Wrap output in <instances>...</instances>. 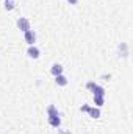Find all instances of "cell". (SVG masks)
I'll list each match as a JSON object with an SVG mask.
<instances>
[{
    "mask_svg": "<svg viewBox=\"0 0 133 134\" xmlns=\"http://www.w3.org/2000/svg\"><path fill=\"white\" fill-rule=\"evenodd\" d=\"M17 28L21 30V31H28V30H32L30 28V20L28 19H25V17H21L19 20H17Z\"/></svg>",
    "mask_w": 133,
    "mask_h": 134,
    "instance_id": "obj_1",
    "label": "cell"
},
{
    "mask_svg": "<svg viewBox=\"0 0 133 134\" xmlns=\"http://www.w3.org/2000/svg\"><path fill=\"white\" fill-rule=\"evenodd\" d=\"M24 39H25V42L28 45H34V42H36V33H34L33 30H28V31L24 33Z\"/></svg>",
    "mask_w": 133,
    "mask_h": 134,
    "instance_id": "obj_2",
    "label": "cell"
},
{
    "mask_svg": "<svg viewBox=\"0 0 133 134\" xmlns=\"http://www.w3.org/2000/svg\"><path fill=\"white\" fill-rule=\"evenodd\" d=\"M27 55H28L30 58H33V59H38V58L41 56V50H39L36 45H30L28 50H27Z\"/></svg>",
    "mask_w": 133,
    "mask_h": 134,
    "instance_id": "obj_3",
    "label": "cell"
},
{
    "mask_svg": "<svg viewBox=\"0 0 133 134\" xmlns=\"http://www.w3.org/2000/svg\"><path fill=\"white\" fill-rule=\"evenodd\" d=\"M47 117H49V123H50V126H53V128H60V125H61L60 114H58V115H47Z\"/></svg>",
    "mask_w": 133,
    "mask_h": 134,
    "instance_id": "obj_4",
    "label": "cell"
},
{
    "mask_svg": "<svg viewBox=\"0 0 133 134\" xmlns=\"http://www.w3.org/2000/svg\"><path fill=\"white\" fill-rule=\"evenodd\" d=\"M50 73H52L53 76L61 75V73H63V66H61V64H53V66L50 67Z\"/></svg>",
    "mask_w": 133,
    "mask_h": 134,
    "instance_id": "obj_5",
    "label": "cell"
},
{
    "mask_svg": "<svg viewBox=\"0 0 133 134\" xmlns=\"http://www.w3.org/2000/svg\"><path fill=\"white\" fill-rule=\"evenodd\" d=\"M93 94L94 95H97V97H105V89L99 86V84H96L94 87H93Z\"/></svg>",
    "mask_w": 133,
    "mask_h": 134,
    "instance_id": "obj_6",
    "label": "cell"
},
{
    "mask_svg": "<svg viewBox=\"0 0 133 134\" xmlns=\"http://www.w3.org/2000/svg\"><path fill=\"white\" fill-rule=\"evenodd\" d=\"M55 83L58 84V86H66L67 84V78L61 73V75H58V76H55Z\"/></svg>",
    "mask_w": 133,
    "mask_h": 134,
    "instance_id": "obj_7",
    "label": "cell"
},
{
    "mask_svg": "<svg viewBox=\"0 0 133 134\" xmlns=\"http://www.w3.org/2000/svg\"><path fill=\"white\" fill-rule=\"evenodd\" d=\"M88 114H89L93 119H99V117H100V109H99V108H89Z\"/></svg>",
    "mask_w": 133,
    "mask_h": 134,
    "instance_id": "obj_8",
    "label": "cell"
},
{
    "mask_svg": "<svg viewBox=\"0 0 133 134\" xmlns=\"http://www.w3.org/2000/svg\"><path fill=\"white\" fill-rule=\"evenodd\" d=\"M14 8H16V3L13 0H5V9L6 11H13Z\"/></svg>",
    "mask_w": 133,
    "mask_h": 134,
    "instance_id": "obj_9",
    "label": "cell"
},
{
    "mask_svg": "<svg viewBox=\"0 0 133 134\" xmlns=\"http://www.w3.org/2000/svg\"><path fill=\"white\" fill-rule=\"evenodd\" d=\"M60 112H58V109L53 106V104H50L49 108H47V115H58Z\"/></svg>",
    "mask_w": 133,
    "mask_h": 134,
    "instance_id": "obj_10",
    "label": "cell"
},
{
    "mask_svg": "<svg viewBox=\"0 0 133 134\" xmlns=\"http://www.w3.org/2000/svg\"><path fill=\"white\" fill-rule=\"evenodd\" d=\"M94 103L97 104V108L103 106V103H105V97H97V95H94Z\"/></svg>",
    "mask_w": 133,
    "mask_h": 134,
    "instance_id": "obj_11",
    "label": "cell"
},
{
    "mask_svg": "<svg viewBox=\"0 0 133 134\" xmlns=\"http://www.w3.org/2000/svg\"><path fill=\"white\" fill-rule=\"evenodd\" d=\"M89 108H91V106L83 104V106H80V111H81V112H88V111H89Z\"/></svg>",
    "mask_w": 133,
    "mask_h": 134,
    "instance_id": "obj_12",
    "label": "cell"
},
{
    "mask_svg": "<svg viewBox=\"0 0 133 134\" xmlns=\"http://www.w3.org/2000/svg\"><path fill=\"white\" fill-rule=\"evenodd\" d=\"M94 86H96V81H89V83L86 84V87H88L89 91H93V87H94Z\"/></svg>",
    "mask_w": 133,
    "mask_h": 134,
    "instance_id": "obj_13",
    "label": "cell"
},
{
    "mask_svg": "<svg viewBox=\"0 0 133 134\" xmlns=\"http://www.w3.org/2000/svg\"><path fill=\"white\" fill-rule=\"evenodd\" d=\"M67 2H69L70 5H77V3H78V0H67Z\"/></svg>",
    "mask_w": 133,
    "mask_h": 134,
    "instance_id": "obj_14",
    "label": "cell"
},
{
    "mask_svg": "<svg viewBox=\"0 0 133 134\" xmlns=\"http://www.w3.org/2000/svg\"><path fill=\"white\" fill-rule=\"evenodd\" d=\"M60 134H70V131H60Z\"/></svg>",
    "mask_w": 133,
    "mask_h": 134,
    "instance_id": "obj_15",
    "label": "cell"
}]
</instances>
